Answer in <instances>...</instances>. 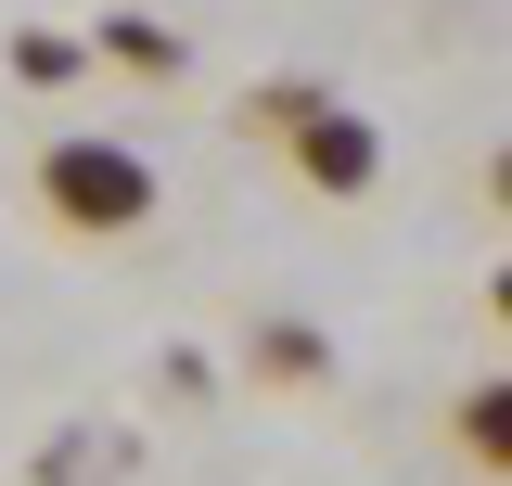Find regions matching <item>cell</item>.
Wrapping results in <instances>:
<instances>
[{
  "instance_id": "6da1fadb",
  "label": "cell",
  "mask_w": 512,
  "mask_h": 486,
  "mask_svg": "<svg viewBox=\"0 0 512 486\" xmlns=\"http://www.w3.org/2000/svg\"><path fill=\"white\" fill-rule=\"evenodd\" d=\"M39 205H52V231L116 243V231L154 218V154H128V141H39Z\"/></svg>"
},
{
  "instance_id": "7a4b0ae2",
  "label": "cell",
  "mask_w": 512,
  "mask_h": 486,
  "mask_svg": "<svg viewBox=\"0 0 512 486\" xmlns=\"http://www.w3.org/2000/svg\"><path fill=\"white\" fill-rule=\"evenodd\" d=\"M282 154H295V180H308V192H372V180H384V128L359 116V103H333V90L282 116Z\"/></svg>"
},
{
  "instance_id": "3957f363",
  "label": "cell",
  "mask_w": 512,
  "mask_h": 486,
  "mask_svg": "<svg viewBox=\"0 0 512 486\" xmlns=\"http://www.w3.org/2000/svg\"><path fill=\"white\" fill-rule=\"evenodd\" d=\"M244 371H256V384H320V333H308V320H256Z\"/></svg>"
},
{
  "instance_id": "277c9868",
  "label": "cell",
  "mask_w": 512,
  "mask_h": 486,
  "mask_svg": "<svg viewBox=\"0 0 512 486\" xmlns=\"http://www.w3.org/2000/svg\"><path fill=\"white\" fill-rule=\"evenodd\" d=\"M448 435L474 448V474H500V461H512V397H500V384H474V397L448 410Z\"/></svg>"
},
{
  "instance_id": "5b68a950",
  "label": "cell",
  "mask_w": 512,
  "mask_h": 486,
  "mask_svg": "<svg viewBox=\"0 0 512 486\" xmlns=\"http://www.w3.org/2000/svg\"><path fill=\"white\" fill-rule=\"evenodd\" d=\"M103 64H128V77H180V39H167L154 13H116V26H103Z\"/></svg>"
},
{
  "instance_id": "8992f818",
  "label": "cell",
  "mask_w": 512,
  "mask_h": 486,
  "mask_svg": "<svg viewBox=\"0 0 512 486\" xmlns=\"http://www.w3.org/2000/svg\"><path fill=\"white\" fill-rule=\"evenodd\" d=\"M13 77H26V90H64V77H90V52H77L64 26H26V39H13Z\"/></svg>"
}]
</instances>
